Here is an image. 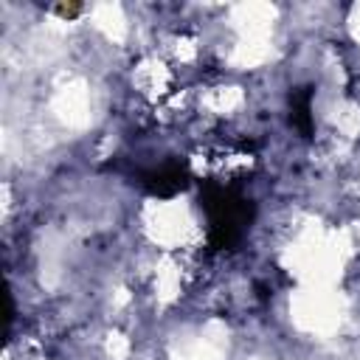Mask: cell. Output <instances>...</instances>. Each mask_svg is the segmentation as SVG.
<instances>
[{
	"label": "cell",
	"mask_w": 360,
	"mask_h": 360,
	"mask_svg": "<svg viewBox=\"0 0 360 360\" xmlns=\"http://www.w3.org/2000/svg\"><path fill=\"white\" fill-rule=\"evenodd\" d=\"M127 82H129V90L132 96L155 110L160 107L163 101H169L183 84H180V73L177 68L160 53V51H146V53H138L127 70Z\"/></svg>",
	"instance_id": "1"
}]
</instances>
